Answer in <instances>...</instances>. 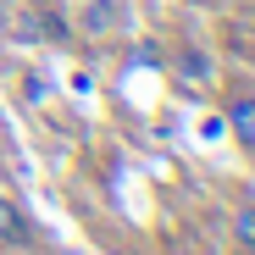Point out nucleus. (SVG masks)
<instances>
[{"label": "nucleus", "mask_w": 255, "mask_h": 255, "mask_svg": "<svg viewBox=\"0 0 255 255\" xmlns=\"http://www.w3.org/2000/svg\"><path fill=\"white\" fill-rule=\"evenodd\" d=\"M0 233H11V239H28V222L17 217V205H11V200H0Z\"/></svg>", "instance_id": "nucleus-4"}, {"label": "nucleus", "mask_w": 255, "mask_h": 255, "mask_svg": "<svg viewBox=\"0 0 255 255\" xmlns=\"http://www.w3.org/2000/svg\"><path fill=\"white\" fill-rule=\"evenodd\" d=\"M117 22V11H111V0H89V17H83V28H89V33H106Z\"/></svg>", "instance_id": "nucleus-3"}, {"label": "nucleus", "mask_w": 255, "mask_h": 255, "mask_svg": "<svg viewBox=\"0 0 255 255\" xmlns=\"http://www.w3.org/2000/svg\"><path fill=\"white\" fill-rule=\"evenodd\" d=\"M211 72H217V61H211L200 45H183L178 50V78L189 83V89H200V83H211Z\"/></svg>", "instance_id": "nucleus-1"}, {"label": "nucleus", "mask_w": 255, "mask_h": 255, "mask_svg": "<svg viewBox=\"0 0 255 255\" xmlns=\"http://www.w3.org/2000/svg\"><path fill=\"white\" fill-rule=\"evenodd\" d=\"M233 228H239V239H250V244H255V205H244V211H239Z\"/></svg>", "instance_id": "nucleus-5"}, {"label": "nucleus", "mask_w": 255, "mask_h": 255, "mask_svg": "<svg viewBox=\"0 0 255 255\" xmlns=\"http://www.w3.org/2000/svg\"><path fill=\"white\" fill-rule=\"evenodd\" d=\"M228 122H233V133H239L244 144H255V100H239V106L228 111Z\"/></svg>", "instance_id": "nucleus-2"}]
</instances>
